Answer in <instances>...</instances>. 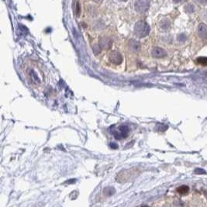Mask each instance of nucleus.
I'll return each mask as SVG.
<instances>
[{
	"mask_svg": "<svg viewBox=\"0 0 207 207\" xmlns=\"http://www.w3.org/2000/svg\"><path fill=\"white\" fill-rule=\"evenodd\" d=\"M189 187L186 185H182V186L178 187L177 189V192L181 195H185V194L189 192Z\"/></svg>",
	"mask_w": 207,
	"mask_h": 207,
	"instance_id": "11",
	"label": "nucleus"
},
{
	"mask_svg": "<svg viewBox=\"0 0 207 207\" xmlns=\"http://www.w3.org/2000/svg\"><path fill=\"white\" fill-rule=\"evenodd\" d=\"M199 36L203 40L207 38V26L204 23H199L198 27Z\"/></svg>",
	"mask_w": 207,
	"mask_h": 207,
	"instance_id": "8",
	"label": "nucleus"
},
{
	"mask_svg": "<svg viewBox=\"0 0 207 207\" xmlns=\"http://www.w3.org/2000/svg\"><path fill=\"white\" fill-rule=\"evenodd\" d=\"M129 47H130V50H132L133 52H139L141 50V44L139 42L134 41V40H131L129 42Z\"/></svg>",
	"mask_w": 207,
	"mask_h": 207,
	"instance_id": "9",
	"label": "nucleus"
},
{
	"mask_svg": "<svg viewBox=\"0 0 207 207\" xmlns=\"http://www.w3.org/2000/svg\"><path fill=\"white\" fill-rule=\"evenodd\" d=\"M149 6V0H137L135 3V9L139 13H143L148 10Z\"/></svg>",
	"mask_w": 207,
	"mask_h": 207,
	"instance_id": "5",
	"label": "nucleus"
},
{
	"mask_svg": "<svg viewBox=\"0 0 207 207\" xmlns=\"http://www.w3.org/2000/svg\"><path fill=\"white\" fill-rule=\"evenodd\" d=\"M151 55L155 58H163V57L167 56V52L163 48H159V47H155V48H153L152 51H151Z\"/></svg>",
	"mask_w": 207,
	"mask_h": 207,
	"instance_id": "7",
	"label": "nucleus"
},
{
	"mask_svg": "<svg viewBox=\"0 0 207 207\" xmlns=\"http://www.w3.org/2000/svg\"><path fill=\"white\" fill-rule=\"evenodd\" d=\"M182 1V0H173V2H175V3H178V2H180Z\"/></svg>",
	"mask_w": 207,
	"mask_h": 207,
	"instance_id": "17",
	"label": "nucleus"
},
{
	"mask_svg": "<svg viewBox=\"0 0 207 207\" xmlns=\"http://www.w3.org/2000/svg\"><path fill=\"white\" fill-rule=\"evenodd\" d=\"M197 63L199 64H202L203 66H207V57H199L196 60Z\"/></svg>",
	"mask_w": 207,
	"mask_h": 207,
	"instance_id": "13",
	"label": "nucleus"
},
{
	"mask_svg": "<svg viewBox=\"0 0 207 207\" xmlns=\"http://www.w3.org/2000/svg\"><path fill=\"white\" fill-rule=\"evenodd\" d=\"M119 1H121V2H126V1H127V0H119Z\"/></svg>",
	"mask_w": 207,
	"mask_h": 207,
	"instance_id": "18",
	"label": "nucleus"
},
{
	"mask_svg": "<svg viewBox=\"0 0 207 207\" xmlns=\"http://www.w3.org/2000/svg\"><path fill=\"white\" fill-rule=\"evenodd\" d=\"M196 77L199 78L202 82L207 83V71H203V72L199 73Z\"/></svg>",
	"mask_w": 207,
	"mask_h": 207,
	"instance_id": "12",
	"label": "nucleus"
},
{
	"mask_svg": "<svg viewBox=\"0 0 207 207\" xmlns=\"http://www.w3.org/2000/svg\"><path fill=\"white\" fill-rule=\"evenodd\" d=\"M128 134H129V128L124 125L119 126L118 127L114 128V130H113V134L116 140L126 138L128 136Z\"/></svg>",
	"mask_w": 207,
	"mask_h": 207,
	"instance_id": "3",
	"label": "nucleus"
},
{
	"mask_svg": "<svg viewBox=\"0 0 207 207\" xmlns=\"http://www.w3.org/2000/svg\"><path fill=\"white\" fill-rule=\"evenodd\" d=\"M185 10L188 13H192L195 11V8H194V6L192 4H187L185 6Z\"/></svg>",
	"mask_w": 207,
	"mask_h": 207,
	"instance_id": "14",
	"label": "nucleus"
},
{
	"mask_svg": "<svg viewBox=\"0 0 207 207\" xmlns=\"http://www.w3.org/2000/svg\"><path fill=\"white\" fill-rule=\"evenodd\" d=\"M95 1H96V2H97V1H98V0H95Z\"/></svg>",
	"mask_w": 207,
	"mask_h": 207,
	"instance_id": "19",
	"label": "nucleus"
},
{
	"mask_svg": "<svg viewBox=\"0 0 207 207\" xmlns=\"http://www.w3.org/2000/svg\"><path fill=\"white\" fill-rule=\"evenodd\" d=\"M113 41L109 37L103 36L99 40V47L103 50H109L112 48Z\"/></svg>",
	"mask_w": 207,
	"mask_h": 207,
	"instance_id": "6",
	"label": "nucleus"
},
{
	"mask_svg": "<svg viewBox=\"0 0 207 207\" xmlns=\"http://www.w3.org/2000/svg\"><path fill=\"white\" fill-rule=\"evenodd\" d=\"M195 173H196V174H206V171L203 169H196L195 170Z\"/></svg>",
	"mask_w": 207,
	"mask_h": 207,
	"instance_id": "15",
	"label": "nucleus"
},
{
	"mask_svg": "<svg viewBox=\"0 0 207 207\" xmlns=\"http://www.w3.org/2000/svg\"><path fill=\"white\" fill-rule=\"evenodd\" d=\"M196 1L199 3H201V4H205L207 2V0H196Z\"/></svg>",
	"mask_w": 207,
	"mask_h": 207,
	"instance_id": "16",
	"label": "nucleus"
},
{
	"mask_svg": "<svg viewBox=\"0 0 207 207\" xmlns=\"http://www.w3.org/2000/svg\"><path fill=\"white\" fill-rule=\"evenodd\" d=\"M23 73L26 79L33 86L41 87L44 85L45 75L43 69L36 62L33 61L26 62L23 65Z\"/></svg>",
	"mask_w": 207,
	"mask_h": 207,
	"instance_id": "1",
	"label": "nucleus"
},
{
	"mask_svg": "<svg viewBox=\"0 0 207 207\" xmlns=\"http://www.w3.org/2000/svg\"><path fill=\"white\" fill-rule=\"evenodd\" d=\"M109 61L113 64L119 65V64H122V62H123V56L118 51L113 50L109 54Z\"/></svg>",
	"mask_w": 207,
	"mask_h": 207,
	"instance_id": "4",
	"label": "nucleus"
},
{
	"mask_svg": "<svg viewBox=\"0 0 207 207\" xmlns=\"http://www.w3.org/2000/svg\"><path fill=\"white\" fill-rule=\"evenodd\" d=\"M150 26L145 21H138L134 27V34L139 38H143L150 33Z\"/></svg>",
	"mask_w": 207,
	"mask_h": 207,
	"instance_id": "2",
	"label": "nucleus"
},
{
	"mask_svg": "<svg viewBox=\"0 0 207 207\" xmlns=\"http://www.w3.org/2000/svg\"><path fill=\"white\" fill-rule=\"evenodd\" d=\"M160 27L163 30H169L170 27H171V23L169 20H163L162 22L160 23Z\"/></svg>",
	"mask_w": 207,
	"mask_h": 207,
	"instance_id": "10",
	"label": "nucleus"
}]
</instances>
